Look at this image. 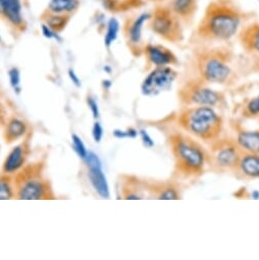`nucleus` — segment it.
Wrapping results in <instances>:
<instances>
[{
    "mask_svg": "<svg viewBox=\"0 0 259 260\" xmlns=\"http://www.w3.org/2000/svg\"><path fill=\"white\" fill-rule=\"evenodd\" d=\"M179 74L174 67L154 68L142 83V93L144 95H156L169 90L178 79Z\"/></svg>",
    "mask_w": 259,
    "mask_h": 260,
    "instance_id": "nucleus-8",
    "label": "nucleus"
},
{
    "mask_svg": "<svg viewBox=\"0 0 259 260\" xmlns=\"http://www.w3.org/2000/svg\"><path fill=\"white\" fill-rule=\"evenodd\" d=\"M103 86H104L105 89H108V88L111 86V82L108 81V80H104V81H103Z\"/></svg>",
    "mask_w": 259,
    "mask_h": 260,
    "instance_id": "nucleus-36",
    "label": "nucleus"
},
{
    "mask_svg": "<svg viewBox=\"0 0 259 260\" xmlns=\"http://www.w3.org/2000/svg\"><path fill=\"white\" fill-rule=\"evenodd\" d=\"M88 169H94V168H102L101 165V160L98 157L97 154H95L94 152H88L86 157L84 158Z\"/></svg>",
    "mask_w": 259,
    "mask_h": 260,
    "instance_id": "nucleus-28",
    "label": "nucleus"
},
{
    "mask_svg": "<svg viewBox=\"0 0 259 260\" xmlns=\"http://www.w3.org/2000/svg\"><path fill=\"white\" fill-rule=\"evenodd\" d=\"M234 60V52L226 46L196 45L190 74L209 85L233 87L239 80Z\"/></svg>",
    "mask_w": 259,
    "mask_h": 260,
    "instance_id": "nucleus-2",
    "label": "nucleus"
},
{
    "mask_svg": "<svg viewBox=\"0 0 259 260\" xmlns=\"http://www.w3.org/2000/svg\"><path fill=\"white\" fill-rule=\"evenodd\" d=\"M171 11L183 22H190L197 9L196 0H172L171 2Z\"/></svg>",
    "mask_w": 259,
    "mask_h": 260,
    "instance_id": "nucleus-16",
    "label": "nucleus"
},
{
    "mask_svg": "<svg viewBox=\"0 0 259 260\" xmlns=\"http://www.w3.org/2000/svg\"><path fill=\"white\" fill-rule=\"evenodd\" d=\"M242 14L229 3H213L206 10L195 35L196 45H212L232 40L242 27Z\"/></svg>",
    "mask_w": 259,
    "mask_h": 260,
    "instance_id": "nucleus-3",
    "label": "nucleus"
},
{
    "mask_svg": "<svg viewBox=\"0 0 259 260\" xmlns=\"http://www.w3.org/2000/svg\"><path fill=\"white\" fill-rule=\"evenodd\" d=\"M88 177L90 180L91 185L95 189V191L102 197V198H109V187L106 181V178L102 172V168H94L89 169Z\"/></svg>",
    "mask_w": 259,
    "mask_h": 260,
    "instance_id": "nucleus-17",
    "label": "nucleus"
},
{
    "mask_svg": "<svg viewBox=\"0 0 259 260\" xmlns=\"http://www.w3.org/2000/svg\"><path fill=\"white\" fill-rule=\"evenodd\" d=\"M140 135H141V138H142L144 144H145L147 147L153 146V141H152V139L150 138V136L146 133V131H144V129H141V131H140Z\"/></svg>",
    "mask_w": 259,
    "mask_h": 260,
    "instance_id": "nucleus-34",
    "label": "nucleus"
},
{
    "mask_svg": "<svg viewBox=\"0 0 259 260\" xmlns=\"http://www.w3.org/2000/svg\"><path fill=\"white\" fill-rule=\"evenodd\" d=\"M180 108L189 106H211L223 109L228 106L226 96L222 91L211 88L196 76L189 74L182 78L177 89Z\"/></svg>",
    "mask_w": 259,
    "mask_h": 260,
    "instance_id": "nucleus-5",
    "label": "nucleus"
},
{
    "mask_svg": "<svg viewBox=\"0 0 259 260\" xmlns=\"http://www.w3.org/2000/svg\"><path fill=\"white\" fill-rule=\"evenodd\" d=\"M205 146L207 148V170L218 175H233L243 151L235 138L222 134Z\"/></svg>",
    "mask_w": 259,
    "mask_h": 260,
    "instance_id": "nucleus-6",
    "label": "nucleus"
},
{
    "mask_svg": "<svg viewBox=\"0 0 259 260\" xmlns=\"http://www.w3.org/2000/svg\"><path fill=\"white\" fill-rule=\"evenodd\" d=\"M24 161H25L24 149L22 148V146H17L11 151L8 158L6 159L4 171L7 174H13L22 168Z\"/></svg>",
    "mask_w": 259,
    "mask_h": 260,
    "instance_id": "nucleus-20",
    "label": "nucleus"
},
{
    "mask_svg": "<svg viewBox=\"0 0 259 260\" xmlns=\"http://www.w3.org/2000/svg\"><path fill=\"white\" fill-rule=\"evenodd\" d=\"M42 18H43L44 23L56 32L62 31L67 27V25L69 24V21H70V16H68V15L53 14L48 11H46L43 14Z\"/></svg>",
    "mask_w": 259,
    "mask_h": 260,
    "instance_id": "nucleus-21",
    "label": "nucleus"
},
{
    "mask_svg": "<svg viewBox=\"0 0 259 260\" xmlns=\"http://www.w3.org/2000/svg\"><path fill=\"white\" fill-rule=\"evenodd\" d=\"M9 77H10V82L12 87L17 91L20 92V84H21V75L20 71L17 68H13L9 71Z\"/></svg>",
    "mask_w": 259,
    "mask_h": 260,
    "instance_id": "nucleus-27",
    "label": "nucleus"
},
{
    "mask_svg": "<svg viewBox=\"0 0 259 260\" xmlns=\"http://www.w3.org/2000/svg\"><path fill=\"white\" fill-rule=\"evenodd\" d=\"M12 196H13V192L8 182L0 180V200L11 199Z\"/></svg>",
    "mask_w": 259,
    "mask_h": 260,
    "instance_id": "nucleus-29",
    "label": "nucleus"
},
{
    "mask_svg": "<svg viewBox=\"0 0 259 260\" xmlns=\"http://www.w3.org/2000/svg\"><path fill=\"white\" fill-rule=\"evenodd\" d=\"M114 137L118 139H123V138H135L138 135V132L134 128H128L127 131H120V129H115L113 132Z\"/></svg>",
    "mask_w": 259,
    "mask_h": 260,
    "instance_id": "nucleus-30",
    "label": "nucleus"
},
{
    "mask_svg": "<svg viewBox=\"0 0 259 260\" xmlns=\"http://www.w3.org/2000/svg\"><path fill=\"white\" fill-rule=\"evenodd\" d=\"M92 136H93L95 142L99 143L101 141L102 136H103V128L99 122L94 123L93 128H92Z\"/></svg>",
    "mask_w": 259,
    "mask_h": 260,
    "instance_id": "nucleus-32",
    "label": "nucleus"
},
{
    "mask_svg": "<svg viewBox=\"0 0 259 260\" xmlns=\"http://www.w3.org/2000/svg\"><path fill=\"white\" fill-rule=\"evenodd\" d=\"M249 61L243 70V73L245 72L248 75H259V54H249Z\"/></svg>",
    "mask_w": 259,
    "mask_h": 260,
    "instance_id": "nucleus-25",
    "label": "nucleus"
},
{
    "mask_svg": "<svg viewBox=\"0 0 259 260\" xmlns=\"http://www.w3.org/2000/svg\"><path fill=\"white\" fill-rule=\"evenodd\" d=\"M68 74H69V77H70L71 81L74 83V85L77 86V87H81V81H80L78 75H76L75 71L74 70H69Z\"/></svg>",
    "mask_w": 259,
    "mask_h": 260,
    "instance_id": "nucleus-35",
    "label": "nucleus"
},
{
    "mask_svg": "<svg viewBox=\"0 0 259 260\" xmlns=\"http://www.w3.org/2000/svg\"><path fill=\"white\" fill-rule=\"evenodd\" d=\"M230 124L235 133L234 138L243 151L259 153V128H246L236 119L231 120Z\"/></svg>",
    "mask_w": 259,
    "mask_h": 260,
    "instance_id": "nucleus-11",
    "label": "nucleus"
},
{
    "mask_svg": "<svg viewBox=\"0 0 259 260\" xmlns=\"http://www.w3.org/2000/svg\"><path fill=\"white\" fill-rule=\"evenodd\" d=\"M238 40L247 54H259V23L253 22L241 27Z\"/></svg>",
    "mask_w": 259,
    "mask_h": 260,
    "instance_id": "nucleus-13",
    "label": "nucleus"
},
{
    "mask_svg": "<svg viewBox=\"0 0 259 260\" xmlns=\"http://www.w3.org/2000/svg\"><path fill=\"white\" fill-rule=\"evenodd\" d=\"M72 141H73V147H74L75 151L77 152V154H78L82 159H84V158L86 157L87 153H88L84 142H83L82 139H81L78 135H76V134L72 135Z\"/></svg>",
    "mask_w": 259,
    "mask_h": 260,
    "instance_id": "nucleus-26",
    "label": "nucleus"
},
{
    "mask_svg": "<svg viewBox=\"0 0 259 260\" xmlns=\"http://www.w3.org/2000/svg\"><path fill=\"white\" fill-rule=\"evenodd\" d=\"M45 188L39 181L32 180L26 182L19 189V198L24 200H37L43 197Z\"/></svg>",
    "mask_w": 259,
    "mask_h": 260,
    "instance_id": "nucleus-18",
    "label": "nucleus"
},
{
    "mask_svg": "<svg viewBox=\"0 0 259 260\" xmlns=\"http://www.w3.org/2000/svg\"><path fill=\"white\" fill-rule=\"evenodd\" d=\"M88 105L92 111V114L95 118L99 117V108H98V104L97 102L93 99V98H88Z\"/></svg>",
    "mask_w": 259,
    "mask_h": 260,
    "instance_id": "nucleus-33",
    "label": "nucleus"
},
{
    "mask_svg": "<svg viewBox=\"0 0 259 260\" xmlns=\"http://www.w3.org/2000/svg\"><path fill=\"white\" fill-rule=\"evenodd\" d=\"M152 32L163 40L176 44L184 40L183 22L171 11V9H157L149 20Z\"/></svg>",
    "mask_w": 259,
    "mask_h": 260,
    "instance_id": "nucleus-7",
    "label": "nucleus"
},
{
    "mask_svg": "<svg viewBox=\"0 0 259 260\" xmlns=\"http://www.w3.org/2000/svg\"><path fill=\"white\" fill-rule=\"evenodd\" d=\"M0 16L17 28L23 27L24 16L22 0H0Z\"/></svg>",
    "mask_w": 259,
    "mask_h": 260,
    "instance_id": "nucleus-14",
    "label": "nucleus"
},
{
    "mask_svg": "<svg viewBox=\"0 0 259 260\" xmlns=\"http://www.w3.org/2000/svg\"><path fill=\"white\" fill-rule=\"evenodd\" d=\"M179 128L207 145L219 138L224 131V118L211 106L181 107L176 115Z\"/></svg>",
    "mask_w": 259,
    "mask_h": 260,
    "instance_id": "nucleus-4",
    "label": "nucleus"
},
{
    "mask_svg": "<svg viewBox=\"0 0 259 260\" xmlns=\"http://www.w3.org/2000/svg\"><path fill=\"white\" fill-rule=\"evenodd\" d=\"M80 0H50L47 11L58 15L71 16L78 11Z\"/></svg>",
    "mask_w": 259,
    "mask_h": 260,
    "instance_id": "nucleus-19",
    "label": "nucleus"
},
{
    "mask_svg": "<svg viewBox=\"0 0 259 260\" xmlns=\"http://www.w3.org/2000/svg\"><path fill=\"white\" fill-rule=\"evenodd\" d=\"M120 30V24L116 18H110L106 25V32L104 36V45L109 48L118 36Z\"/></svg>",
    "mask_w": 259,
    "mask_h": 260,
    "instance_id": "nucleus-24",
    "label": "nucleus"
},
{
    "mask_svg": "<svg viewBox=\"0 0 259 260\" xmlns=\"http://www.w3.org/2000/svg\"><path fill=\"white\" fill-rule=\"evenodd\" d=\"M166 139L174 164L171 178L181 183L199 180L207 171L206 146L178 126L167 131Z\"/></svg>",
    "mask_w": 259,
    "mask_h": 260,
    "instance_id": "nucleus-1",
    "label": "nucleus"
},
{
    "mask_svg": "<svg viewBox=\"0 0 259 260\" xmlns=\"http://www.w3.org/2000/svg\"><path fill=\"white\" fill-rule=\"evenodd\" d=\"M241 115L244 118H259V93L243 103Z\"/></svg>",
    "mask_w": 259,
    "mask_h": 260,
    "instance_id": "nucleus-22",
    "label": "nucleus"
},
{
    "mask_svg": "<svg viewBox=\"0 0 259 260\" xmlns=\"http://www.w3.org/2000/svg\"><path fill=\"white\" fill-rule=\"evenodd\" d=\"M26 131L27 126L24 121L18 118H13L7 127V139H9V141H15L24 136Z\"/></svg>",
    "mask_w": 259,
    "mask_h": 260,
    "instance_id": "nucleus-23",
    "label": "nucleus"
},
{
    "mask_svg": "<svg viewBox=\"0 0 259 260\" xmlns=\"http://www.w3.org/2000/svg\"><path fill=\"white\" fill-rule=\"evenodd\" d=\"M150 18H151L150 13H142L127 25L125 34H126L127 42L130 45H131L132 48L139 49V46L142 43L144 25L147 22H149Z\"/></svg>",
    "mask_w": 259,
    "mask_h": 260,
    "instance_id": "nucleus-15",
    "label": "nucleus"
},
{
    "mask_svg": "<svg viewBox=\"0 0 259 260\" xmlns=\"http://www.w3.org/2000/svg\"><path fill=\"white\" fill-rule=\"evenodd\" d=\"M41 32L43 34V36L47 39H55V40H60L59 36H58V32L52 30L49 26H47L45 23L42 24L41 26Z\"/></svg>",
    "mask_w": 259,
    "mask_h": 260,
    "instance_id": "nucleus-31",
    "label": "nucleus"
},
{
    "mask_svg": "<svg viewBox=\"0 0 259 260\" xmlns=\"http://www.w3.org/2000/svg\"><path fill=\"white\" fill-rule=\"evenodd\" d=\"M149 195L158 200H181L183 199V183L170 178L169 180L154 181L147 187Z\"/></svg>",
    "mask_w": 259,
    "mask_h": 260,
    "instance_id": "nucleus-9",
    "label": "nucleus"
},
{
    "mask_svg": "<svg viewBox=\"0 0 259 260\" xmlns=\"http://www.w3.org/2000/svg\"><path fill=\"white\" fill-rule=\"evenodd\" d=\"M144 54L149 62L154 68L158 67H176L179 64L177 55L168 47L160 44H147L144 49Z\"/></svg>",
    "mask_w": 259,
    "mask_h": 260,
    "instance_id": "nucleus-12",
    "label": "nucleus"
},
{
    "mask_svg": "<svg viewBox=\"0 0 259 260\" xmlns=\"http://www.w3.org/2000/svg\"><path fill=\"white\" fill-rule=\"evenodd\" d=\"M232 176L239 181H259V153L242 151Z\"/></svg>",
    "mask_w": 259,
    "mask_h": 260,
    "instance_id": "nucleus-10",
    "label": "nucleus"
}]
</instances>
